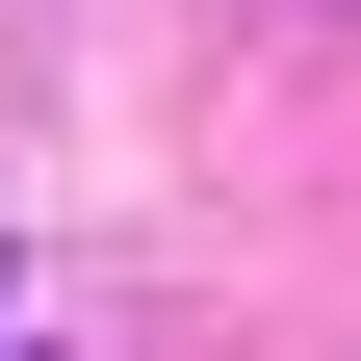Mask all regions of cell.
Segmentation results:
<instances>
[]
</instances>
